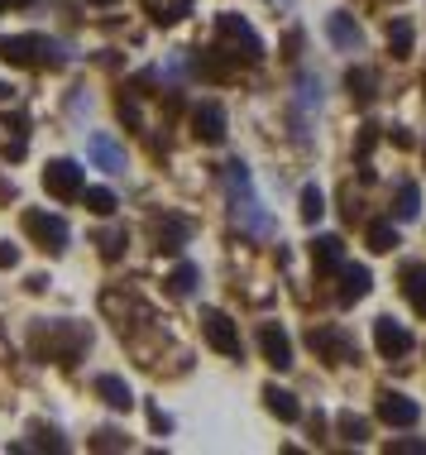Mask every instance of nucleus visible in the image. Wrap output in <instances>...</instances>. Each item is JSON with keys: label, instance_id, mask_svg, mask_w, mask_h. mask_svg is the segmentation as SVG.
Listing matches in <instances>:
<instances>
[{"label": "nucleus", "instance_id": "1", "mask_svg": "<svg viewBox=\"0 0 426 455\" xmlns=\"http://www.w3.org/2000/svg\"><path fill=\"white\" fill-rule=\"evenodd\" d=\"M0 63H10V68H34V63L58 68L63 63V48L53 39H43V34H5V39H0Z\"/></svg>", "mask_w": 426, "mask_h": 455}, {"label": "nucleus", "instance_id": "2", "mask_svg": "<svg viewBox=\"0 0 426 455\" xmlns=\"http://www.w3.org/2000/svg\"><path fill=\"white\" fill-rule=\"evenodd\" d=\"M216 34H221V44L235 48L230 58H245V63H259V58H264V39L249 29V20H240V15H221V20H216Z\"/></svg>", "mask_w": 426, "mask_h": 455}, {"label": "nucleus", "instance_id": "3", "mask_svg": "<svg viewBox=\"0 0 426 455\" xmlns=\"http://www.w3.org/2000/svg\"><path fill=\"white\" fill-rule=\"evenodd\" d=\"M82 188H87V173H82V164H72V158H53V164L43 168V192L58 196V202H77Z\"/></svg>", "mask_w": 426, "mask_h": 455}, {"label": "nucleus", "instance_id": "4", "mask_svg": "<svg viewBox=\"0 0 426 455\" xmlns=\"http://www.w3.org/2000/svg\"><path fill=\"white\" fill-rule=\"evenodd\" d=\"M24 230L39 240V250L48 254H63L67 250V220L63 216H48V212H24Z\"/></svg>", "mask_w": 426, "mask_h": 455}, {"label": "nucleus", "instance_id": "5", "mask_svg": "<svg viewBox=\"0 0 426 455\" xmlns=\"http://www.w3.org/2000/svg\"><path fill=\"white\" fill-rule=\"evenodd\" d=\"M201 331H206V340H211V350H221V355H240V326L230 322L225 312L206 307V312H201Z\"/></svg>", "mask_w": 426, "mask_h": 455}, {"label": "nucleus", "instance_id": "6", "mask_svg": "<svg viewBox=\"0 0 426 455\" xmlns=\"http://www.w3.org/2000/svg\"><path fill=\"white\" fill-rule=\"evenodd\" d=\"M374 346H379V355H388V360H398V355L412 350V331L403 322H393V316H379V322H374Z\"/></svg>", "mask_w": 426, "mask_h": 455}, {"label": "nucleus", "instance_id": "7", "mask_svg": "<svg viewBox=\"0 0 426 455\" xmlns=\"http://www.w3.org/2000/svg\"><path fill=\"white\" fill-rule=\"evenodd\" d=\"M312 350L321 355V360H331V364L359 360L355 346H350V336H340V331H331V326H316V331H312Z\"/></svg>", "mask_w": 426, "mask_h": 455}, {"label": "nucleus", "instance_id": "8", "mask_svg": "<svg viewBox=\"0 0 426 455\" xmlns=\"http://www.w3.org/2000/svg\"><path fill=\"white\" fill-rule=\"evenodd\" d=\"M192 134H197L201 144H221L225 140V110L216 101H201L192 110Z\"/></svg>", "mask_w": 426, "mask_h": 455}, {"label": "nucleus", "instance_id": "9", "mask_svg": "<svg viewBox=\"0 0 426 455\" xmlns=\"http://www.w3.org/2000/svg\"><path fill=\"white\" fill-rule=\"evenodd\" d=\"M259 355L273 369H292V340L283 326H259Z\"/></svg>", "mask_w": 426, "mask_h": 455}, {"label": "nucleus", "instance_id": "10", "mask_svg": "<svg viewBox=\"0 0 426 455\" xmlns=\"http://www.w3.org/2000/svg\"><path fill=\"white\" fill-rule=\"evenodd\" d=\"M379 417L388 427H417L422 408L412 398H403V393H383V398H379Z\"/></svg>", "mask_w": 426, "mask_h": 455}, {"label": "nucleus", "instance_id": "11", "mask_svg": "<svg viewBox=\"0 0 426 455\" xmlns=\"http://www.w3.org/2000/svg\"><path fill=\"white\" fill-rule=\"evenodd\" d=\"M335 274H340V302H359V298H369V268H364V264H340L335 268Z\"/></svg>", "mask_w": 426, "mask_h": 455}, {"label": "nucleus", "instance_id": "12", "mask_svg": "<svg viewBox=\"0 0 426 455\" xmlns=\"http://www.w3.org/2000/svg\"><path fill=\"white\" fill-rule=\"evenodd\" d=\"M87 154H91L96 168H106V173H120V168H125V149H120L111 134H91V140H87Z\"/></svg>", "mask_w": 426, "mask_h": 455}, {"label": "nucleus", "instance_id": "13", "mask_svg": "<svg viewBox=\"0 0 426 455\" xmlns=\"http://www.w3.org/2000/svg\"><path fill=\"white\" fill-rule=\"evenodd\" d=\"M312 264L321 268V274H335V268L345 264V240H340V235H321V240H312Z\"/></svg>", "mask_w": 426, "mask_h": 455}, {"label": "nucleus", "instance_id": "14", "mask_svg": "<svg viewBox=\"0 0 426 455\" xmlns=\"http://www.w3.org/2000/svg\"><path fill=\"white\" fill-rule=\"evenodd\" d=\"M154 235H158V250H182V244L192 240V220H182V216H163L154 226Z\"/></svg>", "mask_w": 426, "mask_h": 455}, {"label": "nucleus", "instance_id": "15", "mask_svg": "<svg viewBox=\"0 0 426 455\" xmlns=\"http://www.w3.org/2000/svg\"><path fill=\"white\" fill-rule=\"evenodd\" d=\"M96 393H101V398L111 403L115 412H130V408H135V393H130V384H125V379H115V374H101V379H96Z\"/></svg>", "mask_w": 426, "mask_h": 455}, {"label": "nucleus", "instance_id": "16", "mask_svg": "<svg viewBox=\"0 0 426 455\" xmlns=\"http://www.w3.org/2000/svg\"><path fill=\"white\" fill-rule=\"evenodd\" d=\"M264 408H269V412L278 417V422H297V417H302L297 398H292L288 388H278V384H269V388H264Z\"/></svg>", "mask_w": 426, "mask_h": 455}, {"label": "nucleus", "instance_id": "17", "mask_svg": "<svg viewBox=\"0 0 426 455\" xmlns=\"http://www.w3.org/2000/svg\"><path fill=\"white\" fill-rule=\"evenodd\" d=\"M326 34H331V44H335V48H345V53H355L359 39H364L359 24L350 20V15H331V20H326Z\"/></svg>", "mask_w": 426, "mask_h": 455}, {"label": "nucleus", "instance_id": "18", "mask_svg": "<svg viewBox=\"0 0 426 455\" xmlns=\"http://www.w3.org/2000/svg\"><path fill=\"white\" fill-rule=\"evenodd\" d=\"M345 87H350V101L369 106L374 96H379V77H374L369 68H350V72H345Z\"/></svg>", "mask_w": 426, "mask_h": 455}, {"label": "nucleus", "instance_id": "19", "mask_svg": "<svg viewBox=\"0 0 426 455\" xmlns=\"http://www.w3.org/2000/svg\"><path fill=\"white\" fill-rule=\"evenodd\" d=\"M403 292H407L412 312L426 316V268H422V264H407V268H403Z\"/></svg>", "mask_w": 426, "mask_h": 455}, {"label": "nucleus", "instance_id": "20", "mask_svg": "<svg viewBox=\"0 0 426 455\" xmlns=\"http://www.w3.org/2000/svg\"><path fill=\"white\" fill-rule=\"evenodd\" d=\"M144 10L154 15V24H178L192 10V0H144Z\"/></svg>", "mask_w": 426, "mask_h": 455}, {"label": "nucleus", "instance_id": "21", "mask_svg": "<svg viewBox=\"0 0 426 455\" xmlns=\"http://www.w3.org/2000/svg\"><path fill=\"white\" fill-rule=\"evenodd\" d=\"M388 53H393V58H412V24L407 20L388 24Z\"/></svg>", "mask_w": 426, "mask_h": 455}, {"label": "nucleus", "instance_id": "22", "mask_svg": "<svg viewBox=\"0 0 426 455\" xmlns=\"http://www.w3.org/2000/svg\"><path fill=\"white\" fill-rule=\"evenodd\" d=\"M393 244H398L393 220H374V226H369V250H374V254H388Z\"/></svg>", "mask_w": 426, "mask_h": 455}, {"label": "nucleus", "instance_id": "23", "mask_svg": "<svg viewBox=\"0 0 426 455\" xmlns=\"http://www.w3.org/2000/svg\"><path fill=\"white\" fill-rule=\"evenodd\" d=\"M82 202H87V212H96V216L115 212V192L111 188H82Z\"/></svg>", "mask_w": 426, "mask_h": 455}, {"label": "nucleus", "instance_id": "24", "mask_svg": "<svg viewBox=\"0 0 426 455\" xmlns=\"http://www.w3.org/2000/svg\"><path fill=\"white\" fill-rule=\"evenodd\" d=\"M417 212H422L417 182H403V188H398V220H417Z\"/></svg>", "mask_w": 426, "mask_h": 455}, {"label": "nucleus", "instance_id": "25", "mask_svg": "<svg viewBox=\"0 0 426 455\" xmlns=\"http://www.w3.org/2000/svg\"><path fill=\"white\" fill-rule=\"evenodd\" d=\"M321 212H326V192L316 182H307L302 188V220H321Z\"/></svg>", "mask_w": 426, "mask_h": 455}, {"label": "nucleus", "instance_id": "26", "mask_svg": "<svg viewBox=\"0 0 426 455\" xmlns=\"http://www.w3.org/2000/svg\"><path fill=\"white\" fill-rule=\"evenodd\" d=\"M168 288H173L178 298H187V292L197 288V268H192V264H178V268H173V278H168Z\"/></svg>", "mask_w": 426, "mask_h": 455}, {"label": "nucleus", "instance_id": "27", "mask_svg": "<svg viewBox=\"0 0 426 455\" xmlns=\"http://www.w3.org/2000/svg\"><path fill=\"white\" fill-rule=\"evenodd\" d=\"M340 436L359 446V441L369 436V422H364V417H355V412H340Z\"/></svg>", "mask_w": 426, "mask_h": 455}, {"label": "nucleus", "instance_id": "28", "mask_svg": "<svg viewBox=\"0 0 426 455\" xmlns=\"http://www.w3.org/2000/svg\"><path fill=\"white\" fill-rule=\"evenodd\" d=\"M120 250H125V230H106V235H101V254H106V259H120Z\"/></svg>", "mask_w": 426, "mask_h": 455}, {"label": "nucleus", "instance_id": "29", "mask_svg": "<svg viewBox=\"0 0 426 455\" xmlns=\"http://www.w3.org/2000/svg\"><path fill=\"white\" fill-rule=\"evenodd\" d=\"M388 455H426V441L422 436H403V441H393V446H388Z\"/></svg>", "mask_w": 426, "mask_h": 455}, {"label": "nucleus", "instance_id": "30", "mask_svg": "<svg viewBox=\"0 0 426 455\" xmlns=\"http://www.w3.org/2000/svg\"><path fill=\"white\" fill-rule=\"evenodd\" d=\"M91 446H96V451H125V436L106 427V432H96V441H91Z\"/></svg>", "mask_w": 426, "mask_h": 455}, {"label": "nucleus", "instance_id": "31", "mask_svg": "<svg viewBox=\"0 0 426 455\" xmlns=\"http://www.w3.org/2000/svg\"><path fill=\"white\" fill-rule=\"evenodd\" d=\"M15 264H20V250L5 240V244H0V268H15Z\"/></svg>", "mask_w": 426, "mask_h": 455}, {"label": "nucleus", "instance_id": "32", "mask_svg": "<svg viewBox=\"0 0 426 455\" xmlns=\"http://www.w3.org/2000/svg\"><path fill=\"white\" fill-rule=\"evenodd\" d=\"M149 422L158 427V432H168V427H173V422H168V412H163V408H149Z\"/></svg>", "mask_w": 426, "mask_h": 455}, {"label": "nucleus", "instance_id": "33", "mask_svg": "<svg viewBox=\"0 0 426 455\" xmlns=\"http://www.w3.org/2000/svg\"><path fill=\"white\" fill-rule=\"evenodd\" d=\"M393 144H398V149H412V134H407L403 125H398V130H393Z\"/></svg>", "mask_w": 426, "mask_h": 455}, {"label": "nucleus", "instance_id": "34", "mask_svg": "<svg viewBox=\"0 0 426 455\" xmlns=\"http://www.w3.org/2000/svg\"><path fill=\"white\" fill-rule=\"evenodd\" d=\"M0 5H10V10H24V5H39V0H0Z\"/></svg>", "mask_w": 426, "mask_h": 455}, {"label": "nucleus", "instance_id": "35", "mask_svg": "<svg viewBox=\"0 0 426 455\" xmlns=\"http://www.w3.org/2000/svg\"><path fill=\"white\" fill-rule=\"evenodd\" d=\"M5 96H10V87H5V82H0V101H5Z\"/></svg>", "mask_w": 426, "mask_h": 455}, {"label": "nucleus", "instance_id": "36", "mask_svg": "<svg viewBox=\"0 0 426 455\" xmlns=\"http://www.w3.org/2000/svg\"><path fill=\"white\" fill-rule=\"evenodd\" d=\"M91 5H115V0H91Z\"/></svg>", "mask_w": 426, "mask_h": 455}]
</instances>
